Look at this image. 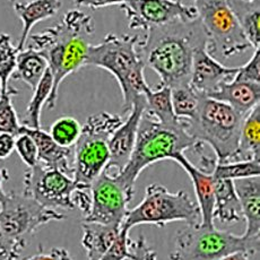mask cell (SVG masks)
Returning a JSON list of instances; mask_svg holds the SVG:
<instances>
[{
  "instance_id": "1",
  "label": "cell",
  "mask_w": 260,
  "mask_h": 260,
  "mask_svg": "<svg viewBox=\"0 0 260 260\" xmlns=\"http://www.w3.org/2000/svg\"><path fill=\"white\" fill-rule=\"evenodd\" d=\"M207 44V36L199 18L174 21L145 32L138 51L145 66L158 75L161 85L170 88L190 83L196 49Z\"/></svg>"
},
{
  "instance_id": "2",
  "label": "cell",
  "mask_w": 260,
  "mask_h": 260,
  "mask_svg": "<svg viewBox=\"0 0 260 260\" xmlns=\"http://www.w3.org/2000/svg\"><path fill=\"white\" fill-rule=\"evenodd\" d=\"M94 31L95 23L89 15L79 9H72L63 15L58 24L28 37L27 48L43 56L53 77L52 92L47 102L48 109L56 107L59 87L63 79L85 66L91 46L89 38Z\"/></svg>"
},
{
  "instance_id": "3",
  "label": "cell",
  "mask_w": 260,
  "mask_h": 260,
  "mask_svg": "<svg viewBox=\"0 0 260 260\" xmlns=\"http://www.w3.org/2000/svg\"><path fill=\"white\" fill-rule=\"evenodd\" d=\"M196 144L186 130L184 120L180 119L176 123H162L144 111L132 156L127 166L114 176L129 196L134 198L135 184L145 169L164 159L172 161L178 154L193 148Z\"/></svg>"
},
{
  "instance_id": "4",
  "label": "cell",
  "mask_w": 260,
  "mask_h": 260,
  "mask_svg": "<svg viewBox=\"0 0 260 260\" xmlns=\"http://www.w3.org/2000/svg\"><path fill=\"white\" fill-rule=\"evenodd\" d=\"M138 36L109 33L101 42L91 44L85 66L106 69L117 82L122 94V111L129 113L133 104L145 96L151 87L145 81V62L138 51Z\"/></svg>"
},
{
  "instance_id": "5",
  "label": "cell",
  "mask_w": 260,
  "mask_h": 260,
  "mask_svg": "<svg viewBox=\"0 0 260 260\" xmlns=\"http://www.w3.org/2000/svg\"><path fill=\"white\" fill-rule=\"evenodd\" d=\"M243 119L228 104L203 95L196 114L184 124L194 141L213 148L218 163H226L238 148Z\"/></svg>"
},
{
  "instance_id": "6",
  "label": "cell",
  "mask_w": 260,
  "mask_h": 260,
  "mask_svg": "<svg viewBox=\"0 0 260 260\" xmlns=\"http://www.w3.org/2000/svg\"><path fill=\"white\" fill-rule=\"evenodd\" d=\"M122 121L120 114L104 111L86 119L78 141L74 145L73 179L77 189L89 190L94 180L107 170L110 159L109 141Z\"/></svg>"
},
{
  "instance_id": "7",
  "label": "cell",
  "mask_w": 260,
  "mask_h": 260,
  "mask_svg": "<svg viewBox=\"0 0 260 260\" xmlns=\"http://www.w3.org/2000/svg\"><path fill=\"white\" fill-rule=\"evenodd\" d=\"M259 251V239H249L213 225L191 224L179 231L170 260H218L236 252L254 256Z\"/></svg>"
},
{
  "instance_id": "8",
  "label": "cell",
  "mask_w": 260,
  "mask_h": 260,
  "mask_svg": "<svg viewBox=\"0 0 260 260\" xmlns=\"http://www.w3.org/2000/svg\"><path fill=\"white\" fill-rule=\"evenodd\" d=\"M201 221L198 205L188 192L183 190L172 192L162 184L152 183L145 190L143 201L136 207L128 209L121 228L130 231L137 225L163 228L172 222L191 225L201 224Z\"/></svg>"
},
{
  "instance_id": "9",
  "label": "cell",
  "mask_w": 260,
  "mask_h": 260,
  "mask_svg": "<svg viewBox=\"0 0 260 260\" xmlns=\"http://www.w3.org/2000/svg\"><path fill=\"white\" fill-rule=\"evenodd\" d=\"M212 56L229 59L251 48L228 0H192Z\"/></svg>"
},
{
  "instance_id": "10",
  "label": "cell",
  "mask_w": 260,
  "mask_h": 260,
  "mask_svg": "<svg viewBox=\"0 0 260 260\" xmlns=\"http://www.w3.org/2000/svg\"><path fill=\"white\" fill-rule=\"evenodd\" d=\"M63 214L43 207L24 193H7L0 204V228L8 237L25 240L50 222L62 221Z\"/></svg>"
},
{
  "instance_id": "11",
  "label": "cell",
  "mask_w": 260,
  "mask_h": 260,
  "mask_svg": "<svg viewBox=\"0 0 260 260\" xmlns=\"http://www.w3.org/2000/svg\"><path fill=\"white\" fill-rule=\"evenodd\" d=\"M23 193L31 197L43 207L73 211L74 192L77 184L73 177L59 170L47 168L38 163L24 174Z\"/></svg>"
},
{
  "instance_id": "12",
  "label": "cell",
  "mask_w": 260,
  "mask_h": 260,
  "mask_svg": "<svg viewBox=\"0 0 260 260\" xmlns=\"http://www.w3.org/2000/svg\"><path fill=\"white\" fill-rule=\"evenodd\" d=\"M89 194L91 206L83 222L122 226L128 204L133 197L129 196L114 174L104 170L89 187Z\"/></svg>"
},
{
  "instance_id": "13",
  "label": "cell",
  "mask_w": 260,
  "mask_h": 260,
  "mask_svg": "<svg viewBox=\"0 0 260 260\" xmlns=\"http://www.w3.org/2000/svg\"><path fill=\"white\" fill-rule=\"evenodd\" d=\"M119 7L126 14L129 28L144 32L174 21L198 18L196 8L178 0H128Z\"/></svg>"
},
{
  "instance_id": "14",
  "label": "cell",
  "mask_w": 260,
  "mask_h": 260,
  "mask_svg": "<svg viewBox=\"0 0 260 260\" xmlns=\"http://www.w3.org/2000/svg\"><path fill=\"white\" fill-rule=\"evenodd\" d=\"M145 96L136 100L126 120L112 134L109 141L110 159L107 170L116 169L117 173H119L127 166L136 143L139 122L145 111Z\"/></svg>"
},
{
  "instance_id": "15",
  "label": "cell",
  "mask_w": 260,
  "mask_h": 260,
  "mask_svg": "<svg viewBox=\"0 0 260 260\" xmlns=\"http://www.w3.org/2000/svg\"><path fill=\"white\" fill-rule=\"evenodd\" d=\"M238 68L225 67L209 53L207 44L196 49L192 58L190 85L203 95L216 91L219 85L231 81L236 76Z\"/></svg>"
},
{
  "instance_id": "16",
  "label": "cell",
  "mask_w": 260,
  "mask_h": 260,
  "mask_svg": "<svg viewBox=\"0 0 260 260\" xmlns=\"http://www.w3.org/2000/svg\"><path fill=\"white\" fill-rule=\"evenodd\" d=\"M25 133L31 136L38 147L39 163L51 169H56L68 176L74 173V147H62L58 145L43 129H34L22 126L19 134ZM18 134V135H19Z\"/></svg>"
},
{
  "instance_id": "17",
  "label": "cell",
  "mask_w": 260,
  "mask_h": 260,
  "mask_svg": "<svg viewBox=\"0 0 260 260\" xmlns=\"http://www.w3.org/2000/svg\"><path fill=\"white\" fill-rule=\"evenodd\" d=\"M207 98L221 101L237 112L246 117L253 108L259 106L260 102V83L240 81L232 78L231 81L219 85Z\"/></svg>"
},
{
  "instance_id": "18",
  "label": "cell",
  "mask_w": 260,
  "mask_h": 260,
  "mask_svg": "<svg viewBox=\"0 0 260 260\" xmlns=\"http://www.w3.org/2000/svg\"><path fill=\"white\" fill-rule=\"evenodd\" d=\"M178 163L184 171L187 172L191 180L194 194H196V203L202 215V225H213V212H214V178L211 173L205 172L198 167H194L189 161L184 153L178 154L172 159Z\"/></svg>"
},
{
  "instance_id": "19",
  "label": "cell",
  "mask_w": 260,
  "mask_h": 260,
  "mask_svg": "<svg viewBox=\"0 0 260 260\" xmlns=\"http://www.w3.org/2000/svg\"><path fill=\"white\" fill-rule=\"evenodd\" d=\"M234 188L241 206L242 217L246 221L243 237L259 239L260 233V181L259 177L240 179L234 181Z\"/></svg>"
},
{
  "instance_id": "20",
  "label": "cell",
  "mask_w": 260,
  "mask_h": 260,
  "mask_svg": "<svg viewBox=\"0 0 260 260\" xmlns=\"http://www.w3.org/2000/svg\"><path fill=\"white\" fill-rule=\"evenodd\" d=\"M13 8L18 18L22 21L23 28L17 43L18 51L26 48L27 39L36 25L56 15L61 8L60 0H34L31 3H15Z\"/></svg>"
},
{
  "instance_id": "21",
  "label": "cell",
  "mask_w": 260,
  "mask_h": 260,
  "mask_svg": "<svg viewBox=\"0 0 260 260\" xmlns=\"http://www.w3.org/2000/svg\"><path fill=\"white\" fill-rule=\"evenodd\" d=\"M244 161H260V104L244 117L238 148L229 159V162Z\"/></svg>"
},
{
  "instance_id": "22",
  "label": "cell",
  "mask_w": 260,
  "mask_h": 260,
  "mask_svg": "<svg viewBox=\"0 0 260 260\" xmlns=\"http://www.w3.org/2000/svg\"><path fill=\"white\" fill-rule=\"evenodd\" d=\"M214 219L224 224L242 221L241 206L234 188V181L214 178Z\"/></svg>"
},
{
  "instance_id": "23",
  "label": "cell",
  "mask_w": 260,
  "mask_h": 260,
  "mask_svg": "<svg viewBox=\"0 0 260 260\" xmlns=\"http://www.w3.org/2000/svg\"><path fill=\"white\" fill-rule=\"evenodd\" d=\"M82 230V246L87 260H100L117 239L121 226L83 222Z\"/></svg>"
},
{
  "instance_id": "24",
  "label": "cell",
  "mask_w": 260,
  "mask_h": 260,
  "mask_svg": "<svg viewBox=\"0 0 260 260\" xmlns=\"http://www.w3.org/2000/svg\"><path fill=\"white\" fill-rule=\"evenodd\" d=\"M244 37L254 50L260 48V4L259 0H228Z\"/></svg>"
},
{
  "instance_id": "25",
  "label": "cell",
  "mask_w": 260,
  "mask_h": 260,
  "mask_svg": "<svg viewBox=\"0 0 260 260\" xmlns=\"http://www.w3.org/2000/svg\"><path fill=\"white\" fill-rule=\"evenodd\" d=\"M47 69L48 62L43 56L36 50L25 48L18 52L16 69H15L13 78L21 79L34 91L43 75L46 74Z\"/></svg>"
},
{
  "instance_id": "26",
  "label": "cell",
  "mask_w": 260,
  "mask_h": 260,
  "mask_svg": "<svg viewBox=\"0 0 260 260\" xmlns=\"http://www.w3.org/2000/svg\"><path fill=\"white\" fill-rule=\"evenodd\" d=\"M145 112L162 123H176L179 118L173 111L171 101V88L166 85H159L156 89H149L145 94Z\"/></svg>"
},
{
  "instance_id": "27",
  "label": "cell",
  "mask_w": 260,
  "mask_h": 260,
  "mask_svg": "<svg viewBox=\"0 0 260 260\" xmlns=\"http://www.w3.org/2000/svg\"><path fill=\"white\" fill-rule=\"evenodd\" d=\"M52 87L53 77L51 72H50L48 68L46 74L43 75L42 79L38 84V86L34 88L32 99L27 104L25 117L21 123L22 126L34 129L41 128L42 108L44 104H47L50 95H51Z\"/></svg>"
},
{
  "instance_id": "28",
  "label": "cell",
  "mask_w": 260,
  "mask_h": 260,
  "mask_svg": "<svg viewBox=\"0 0 260 260\" xmlns=\"http://www.w3.org/2000/svg\"><path fill=\"white\" fill-rule=\"evenodd\" d=\"M203 94L198 93L190 83L171 87V101L176 117L190 120L196 114Z\"/></svg>"
},
{
  "instance_id": "29",
  "label": "cell",
  "mask_w": 260,
  "mask_h": 260,
  "mask_svg": "<svg viewBox=\"0 0 260 260\" xmlns=\"http://www.w3.org/2000/svg\"><path fill=\"white\" fill-rule=\"evenodd\" d=\"M211 174L216 179L236 180L254 178L260 176V161L214 163Z\"/></svg>"
},
{
  "instance_id": "30",
  "label": "cell",
  "mask_w": 260,
  "mask_h": 260,
  "mask_svg": "<svg viewBox=\"0 0 260 260\" xmlns=\"http://www.w3.org/2000/svg\"><path fill=\"white\" fill-rule=\"evenodd\" d=\"M18 49L12 42V38L7 33H0V84L3 91H7L9 79L13 77L16 69Z\"/></svg>"
},
{
  "instance_id": "31",
  "label": "cell",
  "mask_w": 260,
  "mask_h": 260,
  "mask_svg": "<svg viewBox=\"0 0 260 260\" xmlns=\"http://www.w3.org/2000/svg\"><path fill=\"white\" fill-rule=\"evenodd\" d=\"M82 132V126L73 117H61L50 127L49 135L58 145L62 147H74Z\"/></svg>"
},
{
  "instance_id": "32",
  "label": "cell",
  "mask_w": 260,
  "mask_h": 260,
  "mask_svg": "<svg viewBox=\"0 0 260 260\" xmlns=\"http://www.w3.org/2000/svg\"><path fill=\"white\" fill-rule=\"evenodd\" d=\"M17 93L16 88L9 87L7 91H3L0 96V134H11L15 137L19 134L22 127L12 100Z\"/></svg>"
},
{
  "instance_id": "33",
  "label": "cell",
  "mask_w": 260,
  "mask_h": 260,
  "mask_svg": "<svg viewBox=\"0 0 260 260\" xmlns=\"http://www.w3.org/2000/svg\"><path fill=\"white\" fill-rule=\"evenodd\" d=\"M15 151L27 168H33L39 163L38 147L29 135L21 133L15 139Z\"/></svg>"
},
{
  "instance_id": "34",
  "label": "cell",
  "mask_w": 260,
  "mask_h": 260,
  "mask_svg": "<svg viewBox=\"0 0 260 260\" xmlns=\"http://www.w3.org/2000/svg\"><path fill=\"white\" fill-rule=\"evenodd\" d=\"M129 230L121 228L117 239L100 260H124L129 258Z\"/></svg>"
},
{
  "instance_id": "35",
  "label": "cell",
  "mask_w": 260,
  "mask_h": 260,
  "mask_svg": "<svg viewBox=\"0 0 260 260\" xmlns=\"http://www.w3.org/2000/svg\"><path fill=\"white\" fill-rule=\"evenodd\" d=\"M25 247H26L25 240L8 237L0 228V260H18Z\"/></svg>"
},
{
  "instance_id": "36",
  "label": "cell",
  "mask_w": 260,
  "mask_h": 260,
  "mask_svg": "<svg viewBox=\"0 0 260 260\" xmlns=\"http://www.w3.org/2000/svg\"><path fill=\"white\" fill-rule=\"evenodd\" d=\"M234 78L240 81L260 83V48L254 50L252 57L242 67H238Z\"/></svg>"
},
{
  "instance_id": "37",
  "label": "cell",
  "mask_w": 260,
  "mask_h": 260,
  "mask_svg": "<svg viewBox=\"0 0 260 260\" xmlns=\"http://www.w3.org/2000/svg\"><path fill=\"white\" fill-rule=\"evenodd\" d=\"M15 139L14 135L2 133L0 134V159L9 157L15 151Z\"/></svg>"
},
{
  "instance_id": "38",
  "label": "cell",
  "mask_w": 260,
  "mask_h": 260,
  "mask_svg": "<svg viewBox=\"0 0 260 260\" xmlns=\"http://www.w3.org/2000/svg\"><path fill=\"white\" fill-rule=\"evenodd\" d=\"M127 2L128 0H76L75 4L77 6L88 7L91 9H100L108 6H114V5L121 6V5Z\"/></svg>"
},
{
  "instance_id": "39",
  "label": "cell",
  "mask_w": 260,
  "mask_h": 260,
  "mask_svg": "<svg viewBox=\"0 0 260 260\" xmlns=\"http://www.w3.org/2000/svg\"><path fill=\"white\" fill-rule=\"evenodd\" d=\"M8 178H9V174L7 170L0 168V204L5 201V198L7 196V193L5 192L4 190V182L7 181Z\"/></svg>"
},
{
  "instance_id": "40",
  "label": "cell",
  "mask_w": 260,
  "mask_h": 260,
  "mask_svg": "<svg viewBox=\"0 0 260 260\" xmlns=\"http://www.w3.org/2000/svg\"><path fill=\"white\" fill-rule=\"evenodd\" d=\"M24 260H56V258H54V253L52 250L50 252H44L43 250H40L34 256L28 257Z\"/></svg>"
},
{
  "instance_id": "41",
  "label": "cell",
  "mask_w": 260,
  "mask_h": 260,
  "mask_svg": "<svg viewBox=\"0 0 260 260\" xmlns=\"http://www.w3.org/2000/svg\"><path fill=\"white\" fill-rule=\"evenodd\" d=\"M51 250L54 253V258H56V260H73L71 253H69L66 249L53 248Z\"/></svg>"
},
{
  "instance_id": "42",
  "label": "cell",
  "mask_w": 260,
  "mask_h": 260,
  "mask_svg": "<svg viewBox=\"0 0 260 260\" xmlns=\"http://www.w3.org/2000/svg\"><path fill=\"white\" fill-rule=\"evenodd\" d=\"M218 260H251V256L246 252H236Z\"/></svg>"
},
{
  "instance_id": "43",
  "label": "cell",
  "mask_w": 260,
  "mask_h": 260,
  "mask_svg": "<svg viewBox=\"0 0 260 260\" xmlns=\"http://www.w3.org/2000/svg\"><path fill=\"white\" fill-rule=\"evenodd\" d=\"M31 2H34V0H11L12 4H15V3H31Z\"/></svg>"
},
{
  "instance_id": "44",
  "label": "cell",
  "mask_w": 260,
  "mask_h": 260,
  "mask_svg": "<svg viewBox=\"0 0 260 260\" xmlns=\"http://www.w3.org/2000/svg\"><path fill=\"white\" fill-rule=\"evenodd\" d=\"M246 2H251V0H246Z\"/></svg>"
},
{
  "instance_id": "45",
  "label": "cell",
  "mask_w": 260,
  "mask_h": 260,
  "mask_svg": "<svg viewBox=\"0 0 260 260\" xmlns=\"http://www.w3.org/2000/svg\"><path fill=\"white\" fill-rule=\"evenodd\" d=\"M74 2H76V0H74Z\"/></svg>"
}]
</instances>
